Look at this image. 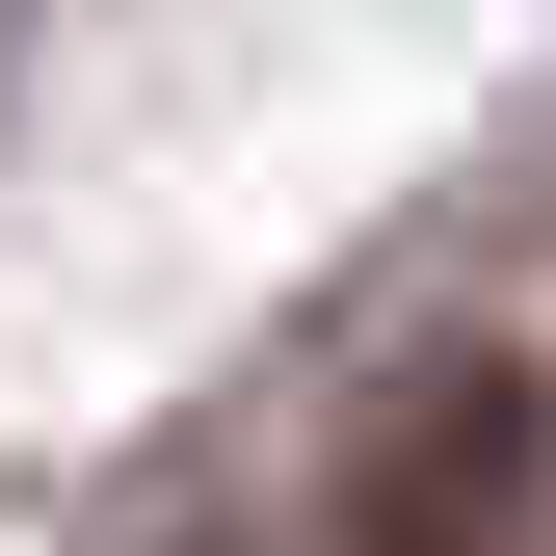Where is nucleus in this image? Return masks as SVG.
I'll list each match as a JSON object with an SVG mask.
<instances>
[{
  "label": "nucleus",
  "instance_id": "nucleus-1",
  "mask_svg": "<svg viewBox=\"0 0 556 556\" xmlns=\"http://www.w3.org/2000/svg\"><path fill=\"white\" fill-rule=\"evenodd\" d=\"M530 530H556L530 344H425V371L371 397V451H344V556H530Z\"/></svg>",
  "mask_w": 556,
  "mask_h": 556
},
{
  "label": "nucleus",
  "instance_id": "nucleus-2",
  "mask_svg": "<svg viewBox=\"0 0 556 556\" xmlns=\"http://www.w3.org/2000/svg\"><path fill=\"white\" fill-rule=\"evenodd\" d=\"M106 556H265V530H239V504H132Z\"/></svg>",
  "mask_w": 556,
  "mask_h": 556
},
{
  "label": "nucleus",
  "instance_id": "nucleus-3",
  "mask_svg": "<svg viewBox=\"0 0 556 556\" xmlns=\"http://www.w3.org/2000/svg\"><path fill=\"white\" fill-rule=\"evenodd\" d=\"M0 27H27V0H0Z\"/></svg>",
  "mask_w": 556,
  "mask_h": 556
}]
</instances>
